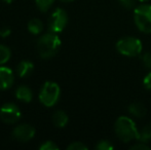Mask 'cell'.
Listing matches in <instances>:
<instances>
[{
	"label": "cell",
	"mask_w": 151,
	"mask_h": 150,
	"mask_svg": "<svg viewBox=\"0 0 151 150\" xmlns=\"http://www.w3.org/2000/svg\"><path fill=\"white\" fill-rule=\"evenodd\" d=\"M114 131L118 139L124 143L139 139V131L136 126L135 121L127 116H119L116 119Z\"/></svg>",
	"instance_id": "obj_1"
},
{
	"label": "cell",
	"mask_w": 151,
	"mask_h": 150,
	"mask_svg": "<svg viewBox=\"0 0 151 150\" xmlns=\"http://www.w3.org/2000/svg\"><path fill=\"white\" fill-rule=\"evenodd\" d=\"M61 47V39L56 33H46L37 41V50L42 59H50L56 56Z\"/></svg>",
	"instance_id": "obj_2"
},
{
	"label": "cell",
	"mask_w": 151,
	"mask_h": 150,
	"mask_svg": "<svg viewBox=\"0 0 151 150\" xmlns=\"http://www.w3.org/2000/svg\"><path fill=\"white\" fill-rule=\"evenodd\" d=\"M117 52L125 57H137L141 54L143 45L140 39L136 37H122L116 42Z\"/></svg>",
	"instance_id": "obj_3"
},
{
	"label": "cell",
	"mask_w": 151,
	"mask_h": 150,
	"mask_svg": "<svg viewBox=\"0 0 151 150\" xmlns=\"http://www.w3.org/2000/svg\"><path fill=\"white\" fill-rule=\"evenodd\" d=\"M134 21L141 32L151 33V4H141L134 10Z\"/></svg>",
	"instance_id": "obj_4"
},
{
	"label": "cell",
	"mask_w": 151,
	"mask_h": 150,
	"mask_svg": "<svg viewBox=\"0 0 151 150\" xmlns=\"http://www.w3.org/2000/svg\"><path fill=\"white\" fill-rule=\"evenodd\" d=\"M61 95V88L57 82L46 81L42 85L39 94V100L44 106L52 107L59 101Z\"/></svg>",
	"instance_id": "obj_5"
},
{
	"label": "cell",
	"mask_w": 151,
	"mask_h": 150,
	"mask_svg": "<svg viewBox=\"0 0 151 150\" xmlns=\"http://www.w3.org/2000/svg\"><path fill=\"white\" fill-rule=\"evenodd\" d=\"M68 23V14L62 8H57L48 19V30L52 33H60Z\"/></svg>",
	"instance_id": "obj_6"
},
{
	"label": "cell",
	"mask_w": 151,
	"mask_h": 150,
	"mask_svg": "<svg viewBox=\"0 0 151 150\" xmlns=\"http://www.w3.org/2000/svg\"><path fill=\"white\" fill-rule=\"evenodd\" d=\"M22 116L21 110L14 103H6L0 108V119L5 123H14Z\"/></svg>",
	"instance_id": "obj_7"
},
{
	"label": "cell",
	"mask_w": 151,
	"mask_h": 150,
	"mask_svg": "<svg viewBox=\"0 0 151 150\" xmlns=\"http://www.w3.org/2000/svg\"><path fill=\"white\" fill-rule=\"evenodd\" d=\"M35 136V128L28 123L17 126L12 131V137L20 142H27Z\"/></svg>",
	"instance_id": "obj_8"
},
{
	"label": "cell",
	"mask_w": 151,
	"mask_h": 150,
	"mask_svg": "<svg viewBox=\"0 0 151 150\" xmlns=\"http://www.w3.org/2000/svg\"><path fill=\"white\" fill-rule=\"evenodd\" d=\"M14 76L12 69L4 66L0 67V90L10 88L14 84Z\"/></svg>",
	"instance_id": "obj_9"
},
{
	"label": "cell",
	"mask_w": 151,
	"mask_h": 150,
	"mask_svg": "<svg viewBox=\"0 0 151 150\" xmlns=\"http://www.w3.org/2000/svg\"><path fill=\"white\" fill-rule=\"evenodd\" d=\"M33 69L34 65L32 62H30V61H22L17 67V73L20 77L25 78L28 77L33 72Z\"/></svg>",
	"instance_id": "obj_10"
},
{
	"label": "cell",
	"mask_w": 151,
	"mask_h": 150,
	"mask_svg": "<svg viewBox=\"0 0 151 150\" xmlns=\"http://www.w3.org/2000/svg\"><path fill=\"white\" fill-rule=\"evenodd\" d=\"M16 97L17 99H19L20 101H23L25 103H29L32 101V90L28 86H25V85H21L17 88L16 90Z\"/></svg>",
	"instance_id": "obj_11"
},
{
	"label": "cell",
	"mask_w": 151,
	"mask_h": 150,
	"mask_svg": "<svg viewBox=\"0 0 151 150\" xmlns=\"http://www.w3.org/2000/svg\"><path fill=\"white\" fill-rule=\"evenodd\" d=\"M129 112L137 118H143L146 115V107L140 102H134L129 106Z\"/></svg>",
	"instance_id": "obj_12"
},
{
	"label": "cell",
	"mask_w": 151,
	"mask_h": 150,
	"mask_svg": "<svg viewBox=\"0 0 151 150\" xmlns=\"http://www.w3.org/2000/svg\"><path fill=\"white\" fill-rule=\"evenodd\" d=\"M68 120H69V117H68L67 113L62 110L56 111L54 113V115H52V122H54V124L57 128L66 126V124L68 123Z\"/></svg>",
	"instance_id": "obj_13"
},
{
	"label": "cell",
	"mask_w": 151,
	"mask_h": 150,
	"mask_svg": "<svg viewBox=\"0 0 151 150\" xmlns=\"http://www.w3.org/2000/svg\"><path fill=\"white\" fill-rule=\"evenodd\" d=\"M28 30L32 34L37 35L43 30V24L38 19H33L28 23Z\"/></svg>",
	"instance_id": "obj_14"
},
{
	"label": "cell",
	"mask_w": 151,
	"mask_h": 150,
	"mask_svg": "<svg viewBox=\"0 0 151 150\" xmlns=\"http://www.w3.org/2000/svg\"><path fill=\"white\" fill-rule=\"evenodd\" d=\"M138 140L145 143L151 140V123L146 124L141 130V132H139V139Z\"/></svg>",
	"instance_id": "obj_15"
},
{
	"label": "cell",
	"mask_w": 151,
	"mask_h": 150,
	"mask_svg": "<svg viewBox=\"0 0 151 150\" xmlns=\"http://www.w3.org/2000/svg\"><path fill=\"white\" fill-rule=\"evenodd\" d=\"M10 56H12V52H10L9 48L7 46L0 44V65L5 64L7 61H9Z\"/></svg>",
	"instance_id": "obj_16"
},
{
	"label": "cell",
	"mask_w": 151,
	"mask_h": 150,
	"mask_svg": "<svg viewBox=\"0 0 151 150\" xmlns=\"http://www.w3.org/2000/svg\"><path fill=\"white\" fill-rule=\"evenodd\" d=\"M36 5L39 8V10H41L42 12L47 11L52 5L54 4V0H35Z\"/></svg>",
	"instance_id": "obj_17"
},
{
	"label": "cell",
	"mask_w": 151,
	"mask_h": 150,
	"mask_svg": "<svg viewBox=\"0 0 151 150\" xmlns=\"http://www.w3.org/2000/svg\"><path fill=\"white\" fill-rule=\"evenodd\" d=\"M114 146L109 140H101L96 145V149L97 150H112Z\"/></svg>",
	"instance_id": "obj_18"
},
{
	"label": "cell",
	"mask_w": 151,
	"mask_h": 150,
	"mask_svg": "<svg viewBox=\"0 0 151 150\" xmlns=\"http://www.w3.org/2000/svg\"><path fill=\"white\" fill-rule=\"evenodd\" d=\"M40 150H58L59 146L54 143L52 141H45L43 144H41L39 146Z\"/></svg>",
	"instance_id": "obj_19"
},
{
	"label": "cell",
	"mask_w": 151,
	"mask_h": 150,
	"mask_svg": "<svg viewBox=\"0 0 151 150\" xmlns=\"http://www.w3.org/2000/svg\"><path fill=\"white\" fill-rule=\"evenodd\" d=\"M68 150H88V146L82 142H73L67 147Z\"/></svg>",
	"instance_id": "obj_20"
},
{
	"label": "cell",
	"mask_w": 151,
	"mask_h": 150,
	"mask_svg": "<svg viewBox=\"0 0 151 150\" xmlns=\"http://www.w3.org/2000/svg\"><path fill=\"white\" fill-rule=\"evenodd\" d=\"M131 149L132 150H148V149H150V147L148 146V145H146L145 142L140 141V142L134 144L133 146L131 147Z\"/></svg>",
	"instance_id": "obj_21"
},
{
	"label": "cell",
	"mask_w": 151,
	"mask_h": 150,
	"mask_svg": "<svg viewBox=\"0 0 151 150\" xmlns=\"http://www.w3.org/2000/svg\"><path fill=\"white\" fill-rule=\"evenodd\" d=\"M142 61H143V64L146 68L151 69V52H146V54H144L143 58H142Z\"/></svg>",
	"instance_id": "obj_22"
},
{
	"label": "cell",
	"mask_w": 151,
	"mask_h": 150,
	"mask_svg": "<svg viewBox=\"0 0 151 150\" xmlns=\"http://www.w3.org/2000/svg\"><path fill=\"white\" fill-rule=\"evenodd\" d=\"M118 2H119V4L122 7L127 8V9H131V8H133L134 6V0H118Z\"/></svg>",
	"instance_id": "obj_23"
},
{
	"label": "cell",
	"mask_w": 151,
	"mask_h": 150,
	"mask_svg": "<svg viewBox=\"0 0 151 150\" xmlns=\"http://www.w3.org/2000/svg\"><path fill=\"white\" fill-rule=\"evenodd\" d=\"M143 85L146 90H151V72H149L145 77H144Z\"/></svg>",
	"instance_id": "obj_24"
},
{
	"label": "cell",
	"mask_w": 151,
	"mask_h": 150,
	"mask_svg": "<svg viewBox=\"0 0 151 150\" xmlns=\"http://www.w3.org/2000/svg\"><path fill=\"white\" fill-rule=\"evenodd\" d=\"M10 32H12V31H10V29L8 28V27H4V28H2L1 30H0V36L5 38V37L9 36Z\"/></svg>",
	"instance_id": "obj_25"
},
{
	"label": "cell",
	"mask_w": 151,
	"mask_h": 150,
	"mask_svg": "<svg viewBox=\"0 0 151 150\" xmlns=\"http://www.w3.org/2000/svg\"><path fill=\"white\" fill-rule=\"evenodd\" d=\"M3 1H4V2H6V3H8V4H10L12 1H14V0H3Z\"/></svg>",
	"instance_id": "obj_26"
},
{
	"label": "cell",
	"mask_w": 151,
	"mask_h": 150,
	"mask_svg": "<svg viewBox=\"0 0 151 150\" xmlns=\"http://www.w3.org/2000/svg\"><path fill=\"white\" fill-rule=\"evenodd\" d=\"M63 2H70V1H73V0H61Z\"/></svg>",
	"instance_id": "obj_27"
},
{
	"label": "cell",
	"mask_w": 151,
	"mask_h": 150,
	"mask_svg": "<svg viewBox=\"0 0 151 150\" xmlns=\"http://www.w3.org/2000/svg\"><path fill=\"white\" fill-rule=\"evenodd\" d=\"M140 2H146V1H148V0H139Z\"/></svg>",
	"instance_id": "obj_28"
}]
</instances>
